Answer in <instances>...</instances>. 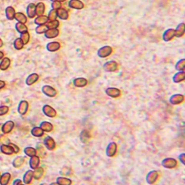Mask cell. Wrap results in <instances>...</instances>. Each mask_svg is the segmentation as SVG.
Masks as SVG:
<instances>
[{
	"label": "cell",
	"mask_w": 185,
	"mask_h": 185,
	"mask_svg": "<svg viewBox=\"0 0 185 185\" xmlns=\"http://www.w3.org/2000/svg\"><path fill=\"white\" fill-rule=\"evenodd\" d=\"M112 53H113V48L110 46L106 45L103 46V47H100L98 49V52H97V55L101 59H104V58L108 57L109 56H110Z\"/></svg>",
	"instance_id": "6da1fadb"
},
{
	"label": "cell",
	"mask_w": 185,
	"mask_h": 185,
	"mask_svg": "<svg viewBox=\"0 0 185 185\" xmlns=\"http://www.w3.org/2000/svg\"><path fill=\"white\" fill-rule=\"evenodd\" d=\"M9 145H10V147H11L12 148H13V152H14L15 153H19V147H18V146H16V144H13V143H9Z\"/></svg>",
	"instance_id": "f907efd6"
},
{
	"label": "cell",
	"mask_w": 185,
	"mask_h": 185,
	"mask_svg": "<svg viewBox=\"0 0 185 185\" xmlns=\"http://www.w3.org/2000/svg\"><path fill=\"white\" fill-rule=\"evenodd\" d=\"M14 19H16L18 21V22H20V23L25 24L28 21L26 16H25L24 13H20V12H18V13H15Z\"/></svg>",
	"instance_id": "d6a6232c"
},
{
	"label": "cell",
	"mask_w": 185,
	"mask_h": 185,
	"mask_svg": "<svg viewBox=\"0 0 185 185\" xmlns=\"http://www.w3.org/2000/svg\"><path fill=\"white\" fill-rule=\"evenodd\" d=\"M90 138H91V135L87 130H83L80 133V140L84 144L88 142Z\"/></svg>",
	"instance_id": "e0dca14e"
},
{
	"label": "cell",
	"mask_w": 185,
	"mask_h": 185,
	"mask_svg": "<svg viewBox=\"0 0 185 185\" xmlns=\"http://www.w3.org/2000/svg\"><path fill=\"white\" fill-rule=\"evenodd\" d=\"M50 185H59L57 184V183H56V182H53V183H51V184H50Z\"/></svg>",
	"instance_id": "680465c9"
},
{
	"label": "cell",
	"mask_w": 185,
	"mask_h": 185,
	"mask_svg": "<svg viewBox=\"0 0 185 185\" xmlns=\"http://www.w3.org/2000/svg\"><path fill=\"white\" fill-rule=\"evenodd\" d=\"M61 47L60 43L58 42H51L46 44V49L49 52H56L59 50Z\"/></svg>",
	"instance_id": "5bb4252c"
},
{
	"label": "cell",
	"mask_w": 185,
	"mask_h": 185,
	"mask_svg": "<svg viewBox=\"0 0 185 185\" xmlns=\"http://www.w3.org/2000/svg\"><path fill=\"white\" fill-rule=\"evenodd\" d=\"M25 162V159L22 156H18L16 159H14L13 162V166L16 168H21L22 166V165Z\"/></svg>",
	"instance_id": "e575fe53"
},
{
	"label": "cell",
	"mask_w": 185,
	"mask_h": 185,
	"mask_svg": "<svg viewBox=\"0 0 185 185\" xmlns=\"http://www.w3.org/2000/svg\"><path fill=\"white\" fill-rule=\"evenodd\" d=\"M170 103L173 105L179 104L184 101V95L182 94H174L170 98Z\"/></svg>",
	"instance_id": "ba28073f"
},
{
	"label": "cell",
	"mask_w": 185,
	"mask_h": 185,
	"mask_svg": "<svg viewBox=\"0 0 185 185\" xmlns=\"http://www.w3.org/2000/svg\"><path fill=\"white\" fill-rule=\"evenodd\" d=\"M27 15L30 19H33L36 16V4L34 3H30L27 7Z\"/></svg>",
	"instance_id": "ac0fdd59"
},
{
	"label": "cell",
	"mask_w": 185,
	"mask_h": 185,
	"mask_svg": "<svg viewBox=\"0 0 185 185\" xmlns=\"http://www.w3.org/2000/svg\"><path fill=\"white\" fill-rule=\"evenodd\" d=\"M44 175V169L41 167H38L35 169L34 173H33V178L36 180H39Z\"/></svg>",
	"instance_id": "4316f807"
},
{
	"label": "cell",
	"mask_w": 185,
	"mask_h": 185,
	"mask_svg": "<svg viewBox=\"0 0 185 185\" xmlns=\"http://www.w3.org/2000/svg\"><path fill=\"white\" fill-rule=\"evenodd\" d=\"M178 159H179L180 162L183 164V165H185V153H181L179 156H178Z\"/></svg>",
	"instance_id": "816d5d0a"
},
{
	"label": "cell",
	"mask_w": 185,
	"mask_h": 185,
	"mask_svg": "<svg viewBox=\"0 0 185 185\" xmlns=\"http://www.w3.org/2000/svg\"><path fill=\"white\" fill-rule=\"evenodd\" d=\"M13 45H14L15 49L19 50H22V49L23 48L24 44H23V43H22L21 39L17 38V39H15L14 42H13Z\"/></svg>",
	"instance_id": "ee69618b"
},
{
	"label": "cell",
	"mask_w": 185,
	"mask_h": 185,
	"mask_svg": "<svg viewBox=\"0 0 185 185\" xmlns=\"http://www.w3.org/2000/svg\"><path fill=\"white\" fill-rule=\"evenodd\" d=\"M56 16L58 18L62 20H67L69 18V13L66 9L61 7V8L56 10Z\"/></svg>",
	"instance_id": "9a60e30c"
},
{
	"label": "cell",
	"mask_w": 185,
	"mask_h": 185,
	"mask_svg": "<svg viewBox=\"0 0 185 185\" xmlns=\"http://www.w3.org/2000/svg\"><path fill=\"white\" fill-rule=\"evenodd\" d=\"M9 108L7 106H1L0 107V116H3V115L6 114L8 112Z\"/></svg>",
	"instance_id": "681fc988"
},
{
	"label": "cell",
	"mask_w": 185,
	"mask_h": 185,
	"mask_svg": "<svg viewBox=\"0 0 185 185\" xmlns=\"http://www.w3.org/2000/svg\"><path fill=\"white\" fill-rule=\"evenodd\" d=\"M16 31H18L20 34H22V33L25 32H28V28H27L26 25L25 24L20 23V22H18L16 25Z\"/></svg>",
	"instance_id": "b9f144b4"
},
{
	"label": "cell",
	"mask_w": 185,
	"mask_h": 185,
	"mask_svg": "<svg viewBox=\"0 0 185 185\" xmlns=\"http://www.w3.org/2000/svg\"><path fill=\"white\" fill-rule=\"evenodd\" d=\"M31 134L35 137H42L44 135V131L39 127H35L31 130Z\"/></svg>",
	"instance_id": "d590c367"
},
{
	"label": "cell",
	"mask_w": 185,
	"mask_h": 185,
	"mask_svg": "<svg viewBox=\"0 0 185 185\" xmlns=\"http://www.w3.org/2000/svg\"><path fill=\"white\" fill-rule=\"evenodd\" d=\"M22 182V181H21L20 179H16L14 181H13V185H19V183Z\"/></svg>",
	"instance_id": "f5cc1de1"
},
{
	"label": "cell",
	"mask_w": 185,
	"mask_h": 185,
	"mask_svg": "<svg viewBox=\"0 0 185 185\" xmlns=\"http://www.w3.org/2000/svg\"><path fill=\"white\" fill-rule=\"evenodd\" d=\"M5 86V83H4V82L1 81V80H0V89L3 88V87Z\"/></svg>",
	"instance_id": "db71d44e"
},
{
	"label": "cell",
	"mask_w": 185,
	"mask_h": 185,
	"mask_svg": "<svg viewBox=\"0 0 185 185\" xmlns=\"http://www.w3.org/2000/svg\"><path fill=\"white\" fill-rule=\"evenodd\" d=\"M15 10L13 7H7V8L5 9V15L6 17H7V19L9 20H13L14 19V16H15Z\"/></svg>",
	"instance_id": "1f68e13d"
},
{
	"label": "cell",
	"mask_w": 185,
	"mask_h": 185,
	"mask_svg": "<svg viewBox=\"0 0 185 185\" xmlns=\"http://www.w3.org/2000/svg\"><path fill=\"white\" fill-rule=\"evenodd\" d=\"M175 30V36L178 37H181L182 36H184V31H185V24L184 22L182 23H180L179 25H178V26L176 27V28Z\"/></svg>",
	"instance_id": "d6986e66"
},
{
	"label": "cell",
	"mask_w": 185,
	"mask_h": 185,
	"mask_svg": "<svg viewBox=\"0 0 185 185\" xmlns=\"http://www.w3.org/2000/svg\"><path fill=\"white\" fill-rule=\"evenodd\" d=\"M117 152V144L114 141L109 143L106 148L105 153L108 157H113Z\"/></svg>",
	"instance_id": "277c9868"
},
{
	"label": "cell",
	"mask_w": 185,
	"mask_h": 185,
	"mask_svg": "<svg viewBox=\"0 0 185 185\" xmlns=\"http://www.w3.org/2000/svg\"><path fill=\"white\" fill-rule=\"evenodd\" d=\"M59 35V31L58 28L47 29L44 33V36L47 39H54Z\"/></svg>",
	"instance_id": "2e32d148"
},
{
	"label": "cell",
	"mask_w": 185,
	"mask_h": 185,
	"mask_svg": "<svg viewBox=\"0 0 185 185\" xmlns=\"http://www.w3.org/2000/svg\"><path fill=\"white\" fill-rule=\"evenodd\" d=\"M42 91L43 93L44 94L47 96L50 97V98H53L55 97L57 95V91L55 88H53V87L50 85H44L42 87Z\"/></svg>",
	"instance_id": "5b68a950"
},
{
	"label": "cell",
	"mask_w": 185,
	"mask_h": 185,
	"mask_svg": "<svg viewBox=\"0 0 185 185\" xmlns=\"http://www.w3.org/2000/svg\"><path fill=\"white\" fill-rule=\"evenodd\" d=\"M40 128L44 132H51L53 130V126L50 122H42L40 124Z\"/></svg>",
	"instance_id": "d4e9b609"
},
{
	"label": "cell",
	"mask_w": 185,
	"mask_h": 185,
	"mask_svg": "<svg viewBox=\"0 0 185 185\" xmlns=\"http://www.w3.org/2000/svg\"><path fill=\"white\" fill-rule=\"evenodd\" d=\"M39 76L38 74H31V75L28 76V78L26 79V82H26L27 85L31 86L32 85V84H34V83L36 82L39 80Z\"/></svg>",
	"instance_id": "ffe728a7"
},
{
	"label": "cell",
	"mask_w": 185,
	"mask_h": 185,
	"mask_svg": "<svg viewBox=\"0 0 185 185\" xmlns=\"http://www.w3.org/2000/svg\"><path fill=\"white\" fill-rule=\"evenodd\" d=\"M36 150H38L39 153V157L40 158H44L47 156V153H46L45 150H44V147L42 146V144L41 143H39L36 146Z\"/></svg>",
	"instance_id": "8d00e7d4"
},
{
	"label": "cell",
	"mask_w": 185,
	"mask_h": 185,
	"mask_svg": "<svg viewBox=\"0 0 185 185\" xmlns=\"http://www.w3.org/2000/svg\"><path fill=\"white\" fill-rule=\"evenodd\" d=\"M45 25L47 28V29H54V28H58L59 26V22L58 20L48 21V22L45 24Z\"/></svg>",
	"instance_id": "60d3db41"
},
{
	"label": "cell",
	"mask_w": 185,
	"mask_h": 185,
	"mask_svg": "<svg viewBox=\"0 0 185 185\" xmlns=\"http://www.w3.org/2000/svg\"><path fill=\"white\" fill-rule=\"evenodd\" d=\"M10 65V60L8 58H4L1 62L0 63V69L1 71H5L9 68Z\"/></svg>",
	"instance_id": "ab89813d"
},
{
	"label": "cell",
	"mask_w": 185,
	"mask_h": 185,
	"mask_svg": "<svg viewBox=\"0 0 185 185\" xmlns=\"http://www.w3.org/2000/svg\"><path fill=\"white\" fill-rule=\"evenodd\" d=\"M13 127H14V123H13V122H12V121H7V122H5V123L3 125L2 132L4 133H10V131L13 130Z\"/></svg>",
	"instance_id": "484cf974"
},
{
	"label": "cell",
	"mask_w": 185,
	"mask_h": 185,
	"mask_svg": "<svg viewBox=\"0 0 185 185\" xmlns=\"http://www.w3.org/2000/svg\"><path fill=\"white\" fill-rule=\"evenodd\" d=\"M51 1H60V2H62V1H65L66 0H50Z\"/></svg>",
	"instance_id": "11a10c76"
},
{
	"label": "cell",
	"mask_w": 185,
	"mask_h": 185,
	"mask_svg": "<svg viewBox=\"0 0 185 185\" xmlns=\"http://www.w3.org/2000/svg\"><path fill=\"white\" fill-rule=\"evenodd\" d=\"M175 68L178 71H184L185 69V59H181L176 62Z\"/></svg>",
	"instance_id": "f35d334b"
},
{
	"label": "cell",
	"mask_w": 185,
	"mask_h": 185,
	"mask_svg": "<svg viewBox=\"0 0 185 185\" xmlns=\"http://www.w3.org/2000/svg\"><path fill=\"white\" fill-rule=\"evenodd\" d=\"M28 107H29V104L25 100H22L19 102V105H18V112L19 114L25 115L28 112Z\"/></svg>",
	"instance_id": "7c38bea8"
},
{
	"label": "cell",
	"mask_w": 185,
	"mask_h": 185,
	"mask_svg": "<svg viewBox=\"0 0 185 185\" xmlns=\"http://www.w3.org/2000/svg\"><path fill=\"white\" fill-rule=\"evenodd\" d=\"M158 178H159V172L156 170H152L147 173L146 176V181L147 184H153L157 181Z\"/></svg>",
	"instance_id": "52a82bcc"
},
{
	"label": "cell",
	"mask_w": 185,
	"mask_h": 185,
	"mask_svg": "<svg viewBox=\"0 0 185 185\" xmlns=\"http://www.w3.org/2000/svg\"><path fill=\"white\" fill-rule=\"evenodd\" d=\"M118 65L116 61H108L103 65V68L106 72H115L118 70Z\"/></svg>",
	"instance_id": "7a4b0ae2"
},
{
	"label": "cell",
	"mask_w": 185,
	"mask_h": 185,
	"mask_svg": "<svg viewBox=\"0 0 185 185\" xmlns=\"http://www.w3.org/2000/svg\"><path fill=\"white\" fill-rule=\"evenodd\" d=\"M33 173H34V171L32 170H28L25 173L23 176V182L25 184H29L31 182L33 179Z\"/></svg>",
	"instance_id": "f1b7e54d"
},
{
	"label": "cell",
	"mask_w": 185,
	"mask_h": 185,
	"mask_svg": "<svg viewBox=\"0 0 185 185\" xmlns=\"http://www.w3.org/2000/svg\"><path fill=\"white\" fill-rule=\"evenodd\" d=\"M20 39H21V40H22L23 44H27L28 42H29V40H30L29 33L25 32V33H22V34H21Z\"/></svg>",
	"instance_id": "7bdbcfd3"
},
{
	"label": "cell",
	"mask_w": 185,
	"mask_h": 185,
	"mask_svg": "<svg viewBox=\"0 0 185 185\" xmlns=\"http://www.w3.org/2000/svg\"><path fill=\"white\" fill-rule=\"evenodd\" d=\"M44 144L46 148L49 150H53L56 148V142L50 136H46L44 139Z\"/></svg>",
	"instance_id": "4fadbf2b"
},
{
	"label": "cell",
	"mask_w": 185,
	"mask_h": 185,
	"mask_svg": "<svg viewBox=\"0 0 185 185\" xmlns=\"http://www.w3.org/2000/svg\"><path fill=\"white\" fill-rule=\"evenodd\" d=\"M47 18H48V21L56 20V18H57V16H56V10L51 9L49 11L48 15H47Z\"/></svg>",
	"instance_id": "f6af8a7d"
},
{
	"label": "cell",
	"mask_w": 185,
	"mask_h": 185,
	"mask_svg": "<svg viewBox=\"0 0 185 185\" xmlns=\"http://www.w3.org/2000/svg\"><path fill=\"white\" fill-rule=\"evenodd\" d=\"M71 173V169L68 167H65L60 170V174L63 176H69Z\"/></svg>",
	"instance_id": "7dc6e473"
},
{
	"label": "cell",
	"mask_w": 185,
	"mask_h": 185,
	"mask_svg": "<svg viewBox=\"0 0 185 185\" xmlns=\"http://www.w3.org/2000/svg\"><path fill=\"white\" fill-rule=\"evenodd\" d=\"M162 165L168 169H173L177 166V161L173 158H166L162 160Z\"/></svg>",
	"instance_id": "3957f363"
},
{
	"label": "cell",
	"mask_w": 185,
	"mask_h": 185,
	"mask_svg": "<svg viewBox=\"0 0 185 185\" xmlns=\"http://www.w3.org/2000/svg\"><path fill=\"white\" fill-rule=\"evenodd\" d=\"M2 45H3V42H2V40L0 39V47H2Z\"/></svg>",
	"instance_id": "6f0895ef"
},
{
	"label": "cell",
	"mask_w": 185,
	"mask_h": 185,
	"mask_svg": "<svg viewBox=\"0 0 185 185\" xmlns=\"http://www.w3.org/2000/svg\"><path fill=\"white\" fill-rule=\"evenodd\" d=\"M3 56H4V53H3L1 51H0V59H2Z\"/></svg>",
	"instance_id": "9f6ffc18"
},
{
	"label": "cell",
	"mask_w": 185,
	"mask_h": 185,
	"mask_svg": "<svg viewBox=\"0 0 185 185\" xmlns=\"http://www.w3.org/2000/svg\"><path fill=\"white\" fill-rule=\"evenodd\" d=\"M74 85L76 87H85L87 84V80L85 78H76L74 79Z\"/></svg>",
	"instance_id": "7402d4cb"
},
{
	"label": "cell",
	"mask_w": 185,
	"mask_h": 185,
	"mask_svg": "<svg viewBox=\"0 0 185 185\" xmlns=\"http://www.w3.org/2000/svg\"><path fill=\"white\" fill-rule=\"evenodd\" d=\"M45 12V4L43 2H39L36 4V15L38 16L44 15Z\"/></svg>",
	"instance_id": "cb8c5ba5"
},
{
	"label": "cell",
	"mask_w": 185,
	"mask_h": 185,
	"mask_svg": "<svg viewBox=\"0 0 185 185\" xmlns=\"http://www.w3.org/2000/svg\"><path fill=\"white\" fill-rule=\"evenodd\" d=\"M47 30V28L46 27L45 25H39L38 27H36L35 29L36 33L38 34H44L46 32V31Z\"/></svg>",
	"instance_id": "bcb514c9"
},
{
	"label": "cell",
	"mask_w": 185,
	"mask_h": 185,
	"mask_svg": "<svg viewBox=\"0 0 185 185\" xmlns=\"http://www.w3.org/2000/svg\"><path fill=\"white\" fill-rule=\"evenodd\" d=\"M0 150H1V153L5 155H11L14 153L13 148L9 144L8 145H7V144H2V145H1Z\"/></svg>",
	"instance_id": "4dcf8cb0"
},
{
	"label": "cell",
	"mask_w": 185,
	"mask_h": 185,
	"mask_svg": "<svg viewBox=\"0 0 185 185\" xmlns=\"http://www.w3.org/2000/svg\"><path fill=\"white\" fill-rule=\"evenodd\" d=\"M175 37V30L169 28L164 32L162 35V39L165 42H170Z\"/></svg>",
	"instance_id": "30bf717a"
},
{
	"label": "cell",
	"mask_w": 185,
	"mask_h": 185,
	"mask_svg": "<svg viewBox=\"0 0 185 185\" xmlns=\"http://www.w3.org/2000/svg\"><path fill=\"white\" fill-rule=\"evenodd\" d=\"M39 185H47V184H45V183H42V184H39Z\"/></svg>",
	"instance_id": "91938a15"
},
{
	"label": "cell",
	"mask_w": 185,
	"mask_h": 185,
	"mask_svg": "<svg viewBox=\"0 0 185 185\" xmlns=\"http://www.w3.org/2000/svg\"><path fill=\"white\" fill-rule=\"evenodd\" d=\"M105 93L111 98H118L120 96L122 92L119 89L116 87H108L105 90Z\"/></svg>",
	"instance_id": "9c48e42d"
},
{
	"label": "cell",
	"mask_w": 185,
	"mask_h": 185,
	"mask_svg": "<svg viewBox=\"0 0 185 185\" xmlns=\"http://www.w3.org/2000/svg\"><path fill=\"white\" fill-rule=\"evenodd\" d=\"M42 112L46 116L50 118L56 117V115H57L56 110L48 104H45V105L43 106Z\"/></svg>",
	"instance_id": "8992f818"
},
{
	"label": "cell",
	"mask_w": 185,
	"mask_h": 185,
	"mask_svg": "<svg viewBox=\"0 0 185 185\" xmlns=\"http://www.w3.org/2000/svg\"><path fill=\"white\" fill-rule=\"evenodd\" d=\"M51 7L53 10H58L62 7V3L60 1H52Z\"/></svg>",
	"instance_id": "c3c4849f"
},
{
	"label": "cell",
	"mask_w": 185,
	"mask_h": 185,
	"mask_svg": "<svg viewBox=\"0 0 185 185\" xmlns=\"http://www.w3.org/2000/svg\"><path fill=\"white\" fill-rule=\"evenodd\" d=\"M11 176L9 173H4V174L1 176L0 177V184L1 185H7V184L10 181Z\"/></svg>",
	"instance_id": "83f0119b"
},
{
	"label": "cell",
	"mask_w": 185,
	"mask_h": 185,
	"mask_svg": "<svg viewBox=\"0 0 185 185\" xmlns=\"http://www.w3.org/2000/svg\"><path fill=\"white\" fill-rule=\"evenodd\" d=\"M39 157L37 156H34L31 157L29 161V165L30 168L33 170L36 169L39 165Z\"/></svg>",
	"instance_id": "44dd1931"
},
{
	"label": "cell",
	"mask_w": 185,
	"mask_h": 185,
	"mask_svg": "<svg viewBox=\"0 0 185 185\" xmlns=\"http://www.w3.org/2000/svg\"><path fill=\"white\" fill-rule=\"evenodd\" d=\"M19 185H25V184H22V182H21V183H19Z\"/></svg>",
	"instance_id": "94428289"
},
{
	"label": "cell",
	"mask_w": 185,
	"mask_h": 185,
	"mask_svg": "<svg viewBox=\"0 0 185 185\" xmlns=\"http://www.w3.org/2000/svg\"><path fill=\"white\" fill-rule=\"evenodd\" d=\"M185 79L184 71H178L173 76V81L175 83H180Z\"/></svg>",
	"instance_id": "603a6c76"
},
{
	"label": "cell",
	"mask_w": 185,
	"mask_h": 185,
	"mask_svg": "<svg viewBox=\"0 0 185 185\" xmlns=\"http://www.w3.org/2000/svg\"><path fill=\"white\" fill-rule=\"evenodd\" d=\"M68 6L71 8L75 9V10H82L84 8V4L80 0H70L68 2Z\"/></svg>",
	"instance_id": "8fae6325"
},
{
	"label": "cell",
	"mask_w": 185,
	"mask_h": 185,
	"mask_svg": "<svg viewBox=\"0 0 185 185\" xmlns=\"http://www.w3.org/2000/svg\"><path fill=\"white\" fill-rule=\"evenodd\" d=\"M47 22H48V18H47V16H44V15L37 16L35 19V20H34V23L38 25H45Z\"/></svg>",
	"instance_id": "f546056e"
},
{
	"label": "cell",
	"mask_w": 185,
	"mask_h": 185,
	"mask_svg": "<svg viewBox=\"0 0 185 185\" xmlns=\"http://www.w3.org/2000/svg\"><path fill=\"white\" fill-rule=\"evenodd\" d=\"M56 183L59 185H71L72 181L68 178L65 177H58L56 178Z\"/></svg>",
	"instance_id": "836d02e7"
},
{
	"label": "cell",
	"mask_w": 185,
	"mask_h": 185,
	"mask_svg": "<svg viewBox=\"0 0 185 185\" xmlns=\"http://www.w3.org/2000/svg\"><path fill=\"white\" fill-rule=\"evenodd\" d=\"M24 153H25V155L29 157H32V156H36V150L34 147H25V150H24Z\"/></svg>",
	"instance_id": "74e56055"
},
{
	"label": "cell",
	"mask_w": 185,
	"mask_h": 185,
	"mask_svg": "<svg viewBox=\"0 0 185 185\" xmlns=\"http://www.w3.org/2000/svg\"><path fill=\"white\" fill-rule=\"evenodd\" d=\"M0 177H1V173H0Z\"/></svg>",
	"instance_id": "6125c7cd"
}]
</instances>
